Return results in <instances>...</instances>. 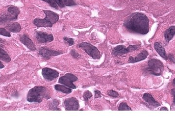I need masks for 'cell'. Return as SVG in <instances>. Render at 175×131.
I'll return each instance as SVG.
<instances>
[{
    "label": "cell",
    "mask_w": 175,
    "mask_h": 131,
    "mask_svg": "<svg viewBox=\"0 0 175 131\" xmlns=\"http://www.w3.org/2000/svg\"><path fill=\"white\" fill-rule=\"evenodd\" d=\"M149 23L147 16L140 12H135L126 19L124 26L129 32L144 35L149 31Z\"/></svg>",
    "instance_id": "obj_1"
},
{
    "label": "cell",
    "mask_w": 175,
    "mask_h": 131,
    "mask_svg": "<svg viewBox=\"0 0 175 131\" xmlns=\"http://www.w3.org/2000/svg\"><path fill=\"white\" fill-rule=\"evenodd\" d=\"M51 98L46 87L36 86L29 90L27 95V101L29 103H40L44 99H49Z\"/></svg>",
    "instance_id": "obj_2"
},
{
    "label": "cell",
    "mask_w": 175,
    "mask_h": 131,
    "mask_svg": "<svg viewBox=\"0 0 175 131\" xmlns=\"http://www.w3.org/2000/svg\"><path fill=\"white\" fill-rule=\"evenodd\" d=\"M144 70V72L152 75L160 76L164 70V65L160 60L151 59L148 61L147 67Z\"/></svg>",
    "instance_id": "obj_3"
},
{
    "label": "cell",
    "mask_w": 175,
    "mask_h": 131,
    "mask_svg": "<svg viewBox=\"0 0 175 131\" xmlns=\"http://www.w3.org/2000/svg\"><path fill=\"white\" fill-rule=\"evenodd\" d=\"M20 13V9L17 7L13 6H8L7 13L1 16L0 22L1 23H2L16 20Z\"/></svg>",
    "instance_id": "obj_4"
},
{
    "label": "cell",
    "mask_w": 175,
    "mask_h": 131,
    "mask_svg": "<svg viewBox=\"0 0 175 131\" xmlns=\"http://www.w3.org/2000/svg\"><path fill=\"white\" fill-rule=\"evenodd\" d=\"M77 47L82 49L87 54L92 57L94 59H99L100 58L101 54L98 49L92 45L88 42H81L78 44Z\"/></svg>",
    "instance_id": "obj_5"
},
{
    "label": "cell",
    "mask_w": 175,
    "mask_h": 131,
    "mask_svg": "<svg viewBox=\"0 0 175 131\" xmlns=\"http://www.w3.org/2000/svg\"><path fill=\"white\" fill-rule=\"evenodd\" d=\"M77 80L78 78L75 75L68 73L64 76L60 77L58 80V83L72 89H76V86L74 85V83Z\"/></svg>",
    "instance_id": "obj_6"
},
{
    "label": "cell",
    "mask_w": 175,
    "mask_h": 131,
    "mask_svg": "<svg viewBox=\"0 0 175 131\" xmlns=\"http://www.w3.org/2000/svg\"><path fill=\"white\" fill-rule=\"evenodd\" d=\"M139 46L138 45H130L126 48L124 45H118L112 49L111 54L114 56L123 55L137 50Z\"/></svg>",
    "instance_id": "obj_7"
},
{
    "label": "cell",
    "mask_w": 175,
    "mask_h": 131,
    "mask_svg": "<svg viewBox=\"0 0 175 131\" xmlns=\"http://www.w3.org/2000/svg\"><path fill=\"white\" fill-rule=\"evenodd\" d=\"M63 54L61 51H54L46 48L42 47L39 50V54L45 59L48 60L53 56H56Z\"/></svg>",
    "instance_id": "obj_8"
},
{
    "label": "cell",
    "mask_w": 175,
    "mask_h": 131,
    "mask_svg": "<svg viewBox=\"0 0 175 131\" xmlns=\"http://www.w3.org/2000/svg\"><path fill=\"white\" fill-rule=\"evenodd\" d=\"M64 104L65 110L67 111H76L80 108L79 101L75 97L66 99L64 101Z\"/></svg>",
    "instance_id": "obj_9"
},
{
    "label": "cell",
    "mask_w": 175,
    "mask_h": 131,
    "mask_svg": "<svg viewBox=\"0 0 175 131\" xmlns=\"http://www.w3.org/2000/svg\"><path fill=\"white\" fill-rule=\"evenodd\" d=\"M42 75L45 80L52 81L57 78L59 76V73L55 69L49 68H44L42 69Z\"/></svg>",
    "instance_id": "obj_10"
},
{
    "label": "cell",
    "mask_w": 175,
    "mask_h": 131,
    "mask_svg": "<svg viewBox=\"0 0 175 131\" xmlns=\"http://www.w3.org/2000/svg\"><path fill=\"white\" fill-rule=\"evenodd\" d=\"M36 38L37 41L40 43H47L51 42L54 40V36L52 34H48L41 31L36 32Z\"/></svg>",
    "instance_id": "obj_11"
},
{
    "label": "cell",
    "mask_w": 175,
    "mask_h": 131,
    "mask_svg": "<svg viewBox=\"0 0 175 131\" xmlns=\"http://www.w3.org/2000/svg\"><path fill=\"white\" fill-rule=\"evenodd\" d=\"M20 40L22 43L24 44L30 51L36 50V48L34 43H33L32 40L29 38L27 35H23L20 36Z\"/></svg>",
    "instance_id": "obj_12"
},
{
    "label": "cell",
    "mask_w": 175,
    "mask_h": 131,
    "mask_svg": "<svg viewBox=\"0 0 175 131\" xmlns=\"http://www.w3.org/2000/svg\"><path fill=\"white\" fill-rule=\"evenodd\" d=\"M45 19L51 24H54L59 20V15L56 13L50 10H44Z\"/></svg>",
    "instance_id": "obj_13"
},
{
    "label": "cell",
    "mask_w": 175,
    "mask_h": 131,
    "mask_svg": "<svg viewBox=\"0 0 175 131\" xmlns=\"http://www.w3.org/2000/svg\"><path fill=\"white\" fill-rule=\"evenodd\" d=\"M143 99L145 101V103H147L149 105L151 106L154 108H157L161 105L158 102L154 99V98L150 94L148 93H144L143 94Z\"/></svg>",
    "instance_id": "obj_14"
},
{
    "label": "cell",
    "mask_w": 175,
    "mask_h": 131,
    "mask_svg": "<svg viewBox=\"0 0 175 131\" xmlns=\"http://www.w3.org/2000/svg\"><path fill=\"white\" fill-rule=\"evenodd\" d=\"M148 55V51L146 50H143L136 57H133L132 56L129 57V63H136V62L143 60L147 58Z\"/></svg>",
    "instance_id": "obj_15"
},
{
    "label": "cell",
    "mask_w": 175,
    "mask_h": 131,
    "mask_svg": "<svg viewBox=\"0 0 175 131\" xmlns=\"http://www.w3.org/2000/svg\"><path fill=\"white\" fill-rule=\"evenodd\" d=\"M34 24L37 27H52L53 26V24L50 23L49 22L47 21L45 18L44 19H39L36 18L33 21Z\"/></svg>",
    "instance_id": "obj_16"
},
{
    "label": "cell",
    "mask_w": 175,
    "mask_h": 131,
    "mask_svg": "<svg viewBox=\"0 0 175 131\" xmlns=\"http://www.w3.org/2000/svg\"><path fill=\"white\" fill-rule=\"evenodd\" d=\"M154 47L156 52L158 53V54L162 58H163V59L165 60L168 59V55L166 54L165 49L163 47V46L159 42H156L154 43Z\"/></svg>",
    "instance_id": "obj_17"
},
{
    "label": "cell",
    "mask_w": 175,
    "mask_h": 131,
    "mask_svg": "<svg viewBox=\"0 0 175 131\" xmlns=\"http://www.w3.org/2000/svg\"><path fill=\"white\" fill-rule=\"evenodd\" d=\"M175 35V26H172L168 29L164 33V36L166 42L168 43Z\"/></svg>",
    "instance_id": "obj_18"
},
{
    "label": "cell",
    "mask_w": 175,
    "mask_h": 131,
    "mask_svg": "<svg viewBox=\"0 0 175 131\" xmlns=\"http://www.w3.org/2000/svg\"><path fill=\"white\" fill-rule=\"evenodd\" d=\"M6 28L12 33H18L21 30V26L18 22H13L7 25Z\"/></svg>",
    "instance_id": "obj_19"
},
{
    "label": "cell",
    "mask_w": 175,
    "mask_h": 131,
    "mask_svg": "<svg viewBox=\"0 0 175 131\" xmlns=\"http://www.w3.org/2000/svg\"><path fill=\"white\" fill-rule=\"evenodd\" d=\"M55 88L56 91L64 93L69 94L72 92V88L67 87L66 86L61 85H56L55 86Z\"/></svg>",
    "instance_id": "obj_20"
},
{
    "label": "cell",
    "mask_w": 175,
    "mask_h": 131,
    "mask_svg": "<svg viewBox=\"0 0 175 131\" xmlns=\"http://www.w3.org/2000/svg\"><path fill=\"white\" fill-rule=\"evenodd\" d=\"M0 59L1 60L3 61L4 62H10L11 61L10 56L7 53L4 51V50L1 48V54H0Z\"/></svg>",
    "instance_id": "obj_21"
},
{
    "label": "cell",
    "mask_w": 175,
    "mask_h": 131,
    "mask_svg": "<svg viewBox=\"0 0 175 131\" xmlns=\"http://www.w3.org/2000/svg\"><path fill=\"white\" fill-rule=\"evenodd\" d=\"M60 104V101L58 100L54 99L51 101L49 105L50 110H61L60 108H58V105Z\"/></svg>",
    "instance_id": "obj_22"
},
{
    "label": "cell",
    "mask_w": 175,
    "mask_h": 131,
    "mask_svg": "<svg viewBox=\"0 0 175 131\" xmlns=\"http://www.w3.org/2000/svg\"><path fill=\"white\" fill-rule=\"evenodd\" d=\"M118 110H119V111H124V110L131 111L132 109L130 108V107H129L126 103L123 102L119 105V107H118Z\"/></svg>",
    "instance_id": "obj_23"
},
{
    "label": "cell",
    "mask_w": 175,
    "mask_h": 131,
    "mask_svg": "<svg viewBox=\"0 0 175 131\" xmlns=\"http://www.w3.org/2000/svg\"><path fill=\"white\" fill-rule=\"evenodd\" d=\"M93 96V94L89 91H86L83 94V97L85 101H88Z\"/></svg>",
    "instance_id": "obj_24"
},
{
    "label": "cell",
    "mask_w": 175,
    "mask_h": 131,
    "mask_svg": "<svg viewBox=\"0 0 175 131\" xmlns=\"http://www.w3.org/2000/svg\"><path fill=\"white\" fill-rule=\"evenodd\" d=\"M63 40L65 44H67L69 46L73 45L74 44V40L73 38H68V37H64L63 38Z\"/></svg>",
    "instance_id": "obj_25"
},
{
    "label": "cell",
    "mask_w": 175,
    "mask_h": 131,
    "mask_svg": "<svg viewBox=\"0 0 175 131\" xmlns=\"http://www.w3.org/2000/svg\"><path fill=\"white\" fill-rule=\"evenodd\" d=\"M43 1L47 2L50 6H51L52 7L56 9H58V5L56 4L55 0H42Z\"/></svg>",
    "instance_id": "obj_26"
},
{
    "label": "cell",
    "mask_w": 175,
    "mask_h": 131,
    "mask_svg": "<svg viewBox=\"0 0 175 131\" xmlns=\"http://www.w3.org/2000/svg\"><path fill=\"white\" fill-rule=\"evenodd\" d=\"M63 2L65 6L67 7H72L76 5L75 0H63Z\"/></svg>",
    "instance_id": "obj_27"
},
{
    "label": "cell",
    "mask_w": 175,
    "mask_h": 131,
    "mask_svg": "<svg viewBox=\"0 0 175 131\" xmlns=\"http://www.w3.org/2000/svg\"><path fill=\"white\" fill-rule=\"evenodd\" d=\"M107 95L110 96V97H114V98H117L119 96L118 93L117 92L115 91H113V90L108 91L107 92Z\"/></svg>",
    "instance_id": "obj_28"
},
{
    "label": "cell",
    "mask_w": 175,
    "mask_h": 131,
    "mask_svg": "<svg viewBox=\"0 0 175 131\" xmlns=\"http://www.w3.org/2000/svg\"><path fill=\"white\" fill-rule=\"evenodd\" d=\"M0 34L3 36H7V37H10L11 34L9 32H8L5 28H1V31H0Z\"/></svg>",
    "instance_id": "obj_29"
},
{
    "label": "cell",
    "mask_w": 175,
    "mask_h": 131,
    "mask_svg": "<svg viewBox=\"0 0 175 131\" xmlns=\"http://www.w3.org/2000/svg\"><path fill=\"white\" fill-rule=\"evenodd\" d=\"M70 54L75 58H77L80 56V54H78V53H76V51L75 50H72L70 51Z\"/></svg>",
    "instance_id": "obj_30"
},
{
    "label": "cell",
    "mask_w": 175,
    "mask_h": 131,
    "mask_svg": "<svg viewBox=\"0 0 175 131\" xmlns=\"http://www.w3.org/2000/svg\"><path fill=\"white\" fill-rule=\"evenodd\" d=\"M55 1L60 7L63 8L65 7L63 0H55Z\"/></svg>",
    "instance_id": "obj_31"
},
{
    "label": "cell",
    "mask_w": 175,
    "mask_h": 131,
    "mask_svg": "<svg viewBox=\"0 0 175 131\" xmlns=\"http://www.w3.org/2000/svg\"><path fill=\"white\" fill-rule=\"evenodd\" d=\"M95 99H96V98H101L102 97L101 93V92L99 91H95Z\"/></svg>",
    "instance_id": "obj_32"
},
{
    "label": "cell",
    "mask_w": 175,
    "mask_h": 131,
    "mask_svg": "<svg viewBox=\"0 0 175 131\" xmlns=\"http://www.w3.org/2000/svg\"><path fill=\"white\" fill-rule=\"evenodd\" d=\"M171 94L173 97V105L175 106V89H172L171 90Z\"/></svg>",
    "instance_id": "obj_33"
},
{
    "label": "cell",
    "mask_w": 175,
    "mask_h": 131,
    "mask_svg": "<svg viewBox=\"0 0 175 131\" xmlns=\"http://www.w3.org/2000/svg\"><path fill=\"white\" fill-rule=\"evenodd\" d=\"M168 57V58L171 61H172L173 63H175V58L174 55H172V54H169Z\"/></svg>",
    "instance_id": "obj_34"
},
{
    "label": "cell",
    "mask_w": 175,
    "mask_h": 131,
    "mask_svg": "<svg viewBox=\"0 0 175 131\" xmlns=\"http://www.w3.org/2000/svg\"><path fill=\"white\" fill-rule=\"evenodd\" d=\"M1 62V66H0V68H1V69H2V68L5 67V66H4V65L2 64V62Z\"/></svg>",
    "instance_id": "obj_35"
},
{
    "label": "cell",
    "mask_w": 175,
    "mask_h": 131,
    "mask_svg": "<svg viewBox=\"0 0 175 131\" xmlns=\"http://www.w3.org/2000/svg\"><path fill=\"white\" fill-rule=\"evenodd\" d=\"M161 111L162 110H168V109L166 107H163V108H161Z\"/></svg>",
    "instance_id": "obj_36"
},
{
    "label": "cell",
    "mask_w": 175,
    "mask_h": 131,
    "mask_svg": "<svg viewBox=\"0 0 175 131\" xmlns=\"http://www.w3.org/2000/svg\"><path fill=\"white\" fill-rule=\"evenodd\" d=\"M173 85H175V78L174 79V80H173Z\"/></svg>",
    "instance_id": "obj_37"
}]
</instances>
